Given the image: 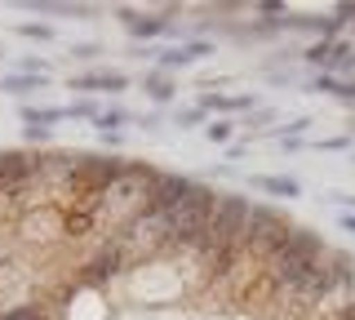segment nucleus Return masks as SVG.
I'll list each match as a JSON object with an SVG mask.
<instances>
[{"mask_svg": "<svg viewBox=\"0 0 355 320\" xmlns=\"http://www.w3.org/2000/svg\"><path fill=\"white\" fill-rule=\"evenodd\" d=\"M351 67H355V62H351Z\"/></svg>", "mask_w": 355, "mask_h": 320, "instance_id": "9b49d317", "label": "nucleus"}, {"mask_svg": "<svg viewBox=\"0 0 355 320\" xmlns=\"http://www.w3.org/2000/svg\"><path fill=\"white\" fill-rule=\"evenodd\" d=\"M209 53V45H178V49H164L160 53V67H187V62H196V58H205Z\"/></svg>", "mask_w": 355, "mask_h": 320, "instance_id": "7ed1b4c3", "label": "nucleus"}, {"mask_svg": "<svg viewBox=\"0 0 355 320\" xmlns=\"http://www.w3.org/2000/svg\"><path fill=\"white\" fill-rule=\"evenodd\" d=\"M342 231H355V214H342Z\"/></svg>", "mask_w": 355, "mask_h": 320, "instance_id": "9d476101", "label": "nucleus"}, {"mask_svg": "<svg viewBox=\"0 0 355 320\" xmlns=\"http://www.w3.org/2000/svg\"><path fill=\"white\" fill-rule=\"evenodd\" d=\"M0 320H355V258L107 151H0Z\"/></svg>", "mask_w": 355, "mask_h": 320, "instance_id": "f257e3e1", "label": "nucleus"}, {"mask_svg": "<svg viewBox=\"0 0 355 320\" xmlns=\"http://www.w3.org/2000/svg\"><path fill=\"white\" fill-rule=\"evenodd\" d=\"M125 23H129V31H138V36H155V31H164V27H169V18H125Z\"/></svg>", "mask_w": 355, "mask_h": 320, "instance_id": "423d86ee", "label": "nucleus"}, {"mask_svg": "<svg viewBox=\"0 0 355 320\" xmlns=\"http://www.w3.org/2000/svg\"><path fill=\"white\" fill-rule=\"evenodd\" d=\"M125 112H116V107H111V112H103V116H98V129H103V134H107V129H120V125H125Z\"/></svg>", "mask_w": 355, "mask_h": 320, "instance_id": "1a4fd4ad", "label": "nucleus"}, {"mask_svg": "<svg viewBox=\"0 0 355 320\" xmlns=\"http://www.w3.org/2000/svg\"><path fill=\"white\" fill-rule=\"evenodd\" d=\"M125 85H129V81H125L120 71H94V76H76L71 90H107V94H120Z\"/></svg>", "mask_w": 355, "mask_h": 320, "instance_id": "f03ea898", "label": "nucleus"}, {"mask_svg": "<svg viewBox=\"0 0 355 320\" xmlns=\"http://www.w3.org/2000/svg\"><path fill=\"white\" fill-rule=\"evenodd\" d=\"M253 187H262V192H275V196H297V183L293 178H266V174H258V178H249Z\"/></svg>", "mask_w": 355, "mask_h": 320, "instance_id": "20e7f679", "label": "nucleus"}, {"mask_svg": "<svg viewBox=\"0 0 355 320\" xmlns=\"http://www.w3.org/2000/svg\"><path fill=\"white\" fill-rule=\"evenodd\" d=\"M205 134H209V142H227L231 134H236V125H231V120H214V125H209Z\"/></svg>", "mask_w": 355, "mask_h": 320, "instance_id": "6e6552de", "label": "nucleus"}, {"mask_svg": "<svg viewBox=\"0 0 355 320\" xmlns=\"http://www.w3.org/2000/svg\"><path fill=\"white\" fill-rule=\"evenodd\" d=\"M253 98L249 94H236V98H205V107H222V112H236V107H249Z\"/></svg>", "mask_w": 355, "mask_h": 320, "instance_id": "0eeeda50", "label": "nucleus"}, {"mask_svg": "<svg viewBox=\"0 0 355 320\" xmlns=\"http://www.w3.org/2000/svg\"><path fill=\"white\" fill-rule=\"evenodd\" d=\"M142 90H147V94L155 98V103H164V98H173V85H169V76H164V71H151L147 81H142Z\"/></svg>", "mask_w": 355, "mask_h": 320, "instance_id": "39448f33", "label": "nucleus"}]
</instances>
